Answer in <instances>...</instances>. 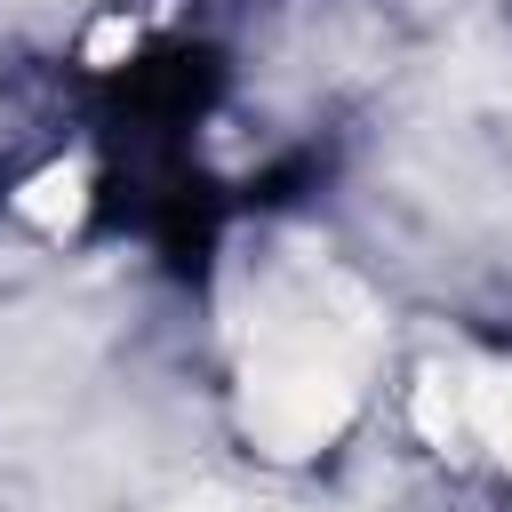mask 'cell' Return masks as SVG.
<instances>
[{
	"instance_id": "1",
	"label": "cell",
	"mask_w": 512,
	"mask_h": 512,
	"mask_svg": "<svg viewBox=\"0 0 512 512\" xmlns=\"http://www.w3.org/2000/svg\"><path fill=\"white\" fill-rule=\"evenodd\" d=\"M376 352V304L328 256L256 264V304L240 320V424L264 456H312L344 432L360 368Z\"/></svg>"
},
{
	"instance_id": "2",
	"label": "cell",
	"mask_w": 512,
	"mask_h": 512,
	"mask_svg": "<svg viewBox=\"0 0 512 512\" xmlns=\"http://www.w3.org/2000/svg\"><path fill=\"white\" fill-rule=\"evenodd\" d=\"M416 424L456 456H512V368H432Z\"/></svg>"
}]
</instances>
